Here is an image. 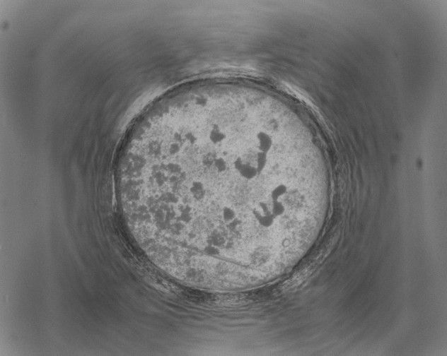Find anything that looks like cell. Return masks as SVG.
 Listing matches in <instances>:
<instances>
[{
  "mask_svg": "<svg viewBox=\"0 0 447 356\" xmlns=\"http://www.w3.org/2000/svg\"><path fill=\"white\" fill-rule=\"evenodd\" d=\"M279 121L249 105H173L143 120L121 158L120 190L136 227L172 254L221 261L289 236L301 184Z\"/></svg>",
  "mask_w": 447,
  "mask_h": 356,
  "instance_id": "1",
  "label": "cell"
}]
</instances>
